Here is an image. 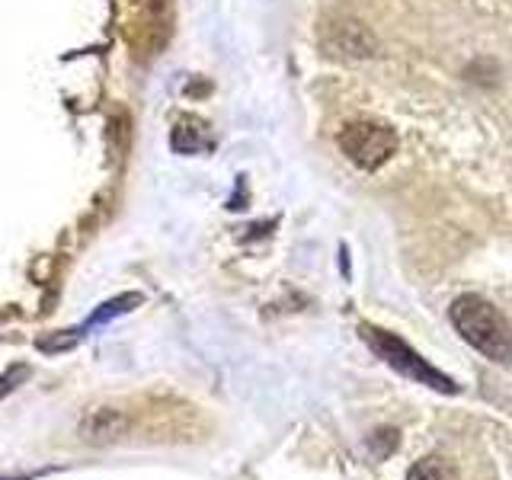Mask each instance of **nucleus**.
Returning <instances> with one entry per match:
<instances>
[{
    "label": "nucleus",
    "instance_id": "obj_3",
    "mask_svg": "<svg viewBox=\"0 0 512 480\" xmlns=\"http://www.w3.org/2000/svg\"><path fill=\"white\" fill-rule=\"evenodd\" d=\"M362 340H368V346H372L388 365H394L397 372H404V375H410V378H416V381H426V384H432V388L455 391V384H452V381L442 378L432 365H426L404 340H397V336L384 333V330H378V327H362Z\"/></svg>",
    "mask_w": 512,
    "mask_h": 480
},
{
    "label": "nucleus",
    "instance_id": "obj_4",
    "mask_svg": "<svg viewBox=\"0 0 512 480\" xmlns=\"http://www.w3.org/2000/svg\"><path fill=\"white\" fill-rule=\"evenodd\" d=\"M407 480H445V464L439 458H423L416 468H410Z\"/></svg>",
    "mask_w": 512,
    "mask_h": 480
},
{
    "label": "nucleus",
    "instance_id": "obj_1",
    "mask_svg": "<svg viewBox=\"0 0 512 480\" xmlns=\"http://www.w3.org/2000/svg\"><path fill=\"white\" fill-rule=\"evenodd\" d=\"M455 330L461 340L484 352L490 362L509 365L512 362V324L500 308H493L487 298L480 295H461L448 308Z\"/></svg>",
    "mask_w": 512,
    "mask_h": 480
},
{
    "label": "nucleus",
    "instance_id": "obj_2",
    "mask_svg": "<svg viewBox=\"0 0 512 480\" xmlns=\"http://www.w3.org/2000/svg\"><path fill=\"white\" fill-rule=\"evenodd\" d=\"M340 148L343 154L362 170H378L391 160V154L397 151V135L391 125L381 122H349L340 132Z\"/></svg>",
    "mask_w": 512,
    "mask_h": 480
}]
</instances>
